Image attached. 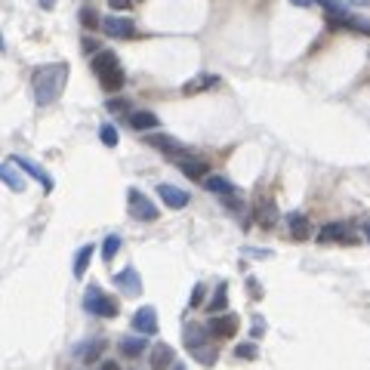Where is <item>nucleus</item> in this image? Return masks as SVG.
Wrapping results in <instances>:
<instances>
[{"label":"nucleus","mask_w":370,"mask_h":370,"mask_svg":"<svg viewBox=\"0 0 370 370\" xmlns=\"http://www.w3.org/2000/svg\"><path fill=\"white\" fill-rule=\"evenodd\" d=\"M170 364H176V361H173V349H170L167 342H157V346L151 349V370H167Z\"/></svg>","instance_id":"obj_19"},{"label":"nucleus","mask_w":370,"mask_h":370,"mask_svg":"<svg viewBox=\"0 0 370 370\" xmlns=\"http://www.w3.org/2000/svg\"><path fill=\"white\" fill-rule=\"evenodd\" d=\"M173 370H185V367L182 364H173Z\"/></svg>","instance_id":"obj_40"},{"label":"nucleus","mask_w":370,"mask_h":370,"mask_svg":"<svg viewBox=\"0 0 370 370\" xmlns=\"http://www.w3.org/2000/svg\"><path fill=\"white\" fill-rule=\"evenodd\" d=\"M195 358L201 361V364H207V367L216 364V352H213V349H201V352H195Z\"/></svg>","instance_id":"obj_31"},{"label":"nucleus","mask_w":370,"mask_h":370,"mask_svg":"<svg viewBox=\"0 0 370 370\" xmlns=\"http://www.w3.org/2000/svg\"><path fill=\"white\" fill-rule=\"evenodd\" d=\"M145 145H151V148L164 151V155H170V157L188 155V151H185V145L179 142V139H173V136H164V133H148V136H145Z\"/></svg>","instance_id":"obj_7"},{"label":"nucleus","mask_w":370,"mask_h":370,"mask_svg":"<svg viewBox=\"0 0 370 370\" xmlns=\"http://www.w3.org/2000/svg\"><path fill=\"white\" fill-rule=\"evenodd\" d=\"M204 188L216 197H226L231 207H237V188L226 179V176H207V179H204Z\"/></svg>","instance_id":"obj_9"},{"label":"nucleus","mask_w":370,"mask_h":370,"mask_svg":"<svg viewBox=\"0 0 370 370\" xmlns=\"http://www.w3.org/2000/svg\"><path fill=\"white\" fill-rule=\"evenodd\" d=\"M117 250H121V235H108L102 241V260L105 262H111L117 256Z\"/></svg>","instance_id":"obj_26"},{"label":"nucleus","mask_w":370,"mask_h":370,"mask_svg":"<svg viewBox=\"0 0 370 370\" xmlns=\"http://www.w3.org/2000/svg\"><path fill=\"white\" fill-rule=\"evenodd\" d=\"M90 256H92V244H84L75 256V278H84L87 275V266H90Z\"/></svg>","instance_id":"obj_25"},{"label":"nucleus","mask_w":370,"mask_h":370,"mask_svg":"<svg viewBox=\"0 0 370 370\" xmlns=\"http://www.w3.org/2000/svg\"><path fill=\"white\" fill-rule=\"evenodd\" d=\"M99 19H102V16H99L96 10H90V6H84V10H81V22L87 25V28H99Z\"/></svg>","instance_id":"obj_30"},{"label":"nucleus","mask_w":370,"mask_h":370,"mask_svg":"<svg viewBox=\"0 0 370 370\" xmlns=\"http://www.w3.org/2000/svg\"><path fill=\"white\" fill-rule=\"evenodd\" d=\"M157 197H161L164 204H167L170 210H182V207H188V191H182L179 185H170V182H161L157 185Z\"/></svg>","instance_id":"obj_8"},{"label":"nucleus","mask_w":370,"mask_h":370,"mask_svg":"<svg viewBox=\"0 0 370 370\" xmlns=\"http://www.w3.org/2000/svg\"><path fill=\"white\" fill-rule=\"evenodd\" d=\"M99 370H121V367H117V361H102V367Z\"/></svg>","instance_id":"obj_36"},{"label":"nucleus","mask_w":370,"mask_h":370,"mask_svg":"<svg viewBox=\"0 0 370 370\" xmlns=\"http://www.w3.org/2000/svg\"><path fill=\"white\" fill-rule=\"evenodd\" d=\"M204 296H207V287H204V284H195V290H191V309L201 306Z\"/></svg>","instance_id":"obj_32"},{"label":"nucleus","mask_w":370,"mask_h":370,"mask_svg":"<svg viewBox=\"0 0 370 370\" xmlns=\"http://www.w3.org/2000/svg\"><path fill=\"white\" fill-rule=\"evenodd\" d=\"M0 52H6V43H3V37H0Z\"/></svg>","instance_id":"obj_38"},{"label":"nucleus","mask_w":370,"mask_h":370,"mask_svg":"<svg viewBox=\"0 0 370 370\" xmlns=\"http://www.w3.org/2000/svg\"><path fill=\"white\" fill-rule=\"evenodd\" d=\"M127 210L139 222H155L157 216H161L155 207V201H148V195H142L139 188H127Z\"/></svg>","instance_id":"obj_4"},{"label":"nucleus","mask_w":370,"mask_h":370,"mask_svg":"<svg viewBox=\"0 0 370 370\" xmlns=\"http://www.w3.org/2000/svg\"><path fill=\"white\" fill-rule=\"evenodd\" d=\"M127 124L133 130H142V133L145 130H157V115L155 111H133V115L127 117Z\"/></svg>","instance_id":"obj_21"},{"label":"nucleus","mask_w":370,"mask_h":370,"mask_svg":"<svg viewBox=\"0 0 370 370\" xmlns=\"http://www.w3.org/2000/svg\"><path fill=\"white\" fill-rule=\"evenodd\" d=\"M0 182L10 185L16 195H19V191H25V179H22V176H19L12 167H6V164H0Z\"/></svg>","instance_id":"obj_24"},{"label":"nucleus","mask_w":370,"mask_h":370,"mask_svg":"<svg viewBox=\"0 0 370 370\" xmlns=\"http://www.w3.org/2000/svg\"><path fill=\"white\" fill-rule=\"evenodd\" d=\"M207 333L216 336V340H231V336L237 333V315H216V318L210 321Z\"/></svg>","instance_id":"obj_11"},{"label":"nucleus","mask_w":370,"mask_h":370,"mask_svg":"<svg viewBox=\"0 0 370 370\" xmlns=\"http://www.w3.org/2000/svg\"><path fill=\"white\" fill-rule=\"evenodd\" d=\"M12 164H19V167H22L25 173L31 176V179H37V182H41V185H43V191H52V179H50V173H46V170H43L37 161H31V157L16 155V157H12Z\"/></svg>","instance_id":"obj_14"},{"label":"nucleus","mask_w":370,"mask_h":370,"mask_svg":"<svg viewBox=\"0 0 370 370\" xmlns=\"http://www.w3.org/2000/svg\"><path fill=\"white\" fill-rule=\"evenodd\" d=\"M117 349H121V355H127V358H139V355L148 349V340H142V336H124V340L117 342Z\"/></svg>","instance_id":"obj_20"},{"label":"nucleus","mask_w":370,"mask_h":370,"mask_svg":"<svg viewBox=\"0 0 370 370\" xmlns=\"http://www.w3.org/2000/svg\"><path fill=\"white\" fill-rule=\"evenodd\" d=\"M207 327H201V324H185L182 330V340H185V349H188L191 355L201 352V349H207Z\"/></svg>","instance_id":"obj_13"},{"label":"nucleus","mask_w":370,"mask_h":370,"mask_svg":"<svg viewBox=\"0 0 370 370\" xmlns=\"http://www.w3.org/2000/svg\"><path fill=\"white\" fill-rule=\"evenodd\" d=\"M290 3H296V6H312V0H290Z\"/></svg>","instance_id":"obj_37"},{"label":"nucleus","mask_w":370,"mask_h":370,"mask_svg":"<svg viewBox=\"0 0 370 370\" xmlns=\"http://www.w3.org/2000/svg\"><path fill=\"white\" fill-rule=\"evenodd\" d=\"M108 108H111V111H127L130 105L124 102V99H111V102H108Z\"/></svg>","instance_id":"obj_34"},{"label":"nucleus","mask_w":370,"mask_h":370,"mask_svg":"<svg viewBox=\"0 0 370 370\" xmlns=\"http://www.w3.org/2000/svg\"><path fill=\"white\" fill-rule=\"evenodd\" d=\"M99 139H102L105 148H115L117 145V130L111 127V124H102V127H99Z\"/></svg>","instance_id":"obj_28"},{"label":"nucleus","mask_w":370,"mask_h":370,"mask_svg":"<svg viewBox=\"0 0 370 370\" xmlns=\"http://www.w3.org/2000/svg\"><path fill=\"white\" fill-rule=\"evenodd\" d=\"M253 216H256V222H260L262 228H272L275 222H278V210H275V204H272V201H266V197H260V201H256Z\"/></svg>","instance_id":"obj_18"},{"label":"nucleus","mask_w":370,"mask_h":370,"mask_svg":"<svg viewBox=\"0 0 370 370\" xmlns=\"http://www.w3.org/2000/svg\"><path fill=\"white\" fill-rule=\"evenodd\" d=\"M102 352H105V340H102V336H92V340L81 342V346L75 349V355L84 361V364H96V361L102 358Z\"/></svg>","instance_id":"obj_16"},{"label":"nucleus","mask_w":370,"mask_h":370,"mask_svg":"<svg viewBox=\"0 0 370 370\" xmlns=\"http://www.w3.org/2000/svg\"><path fill=\"white\" fill-rule=\"evenodd\" d=\"M115 287L124 290L127 296H139V293H142V278H139V272L133 266H127L124 272L115 275Z\"/></svg>","instance_id":"obj_12"},{"label":"nucleus","mask_w":370,"mask_h":370,"mask_svg":"<svg viewBox=\"0 0 370 370\" xmlns=\"http://www.w3.org/2000/svg\"><path fill=\"white\" fill-rule=\"evenodd\" d=\"M287 226H290V235H293L296 241H306V237H309V220L302 213H290L287 216Z\"/></svg>","instance_id":"obj_23"},{"label":"nucleus","mask_w":370,"mask_h":370,"mask_svg":"<svg viewBox=\"0 0 370 370\" xmlns=\"http://www.w3.org/2000/svg\"><path fill=\"white\" fill-rule=\"evenodd\" d=\"M108 6H111L115 12H127L130 6H133V0H108Z\"/></svg>","instance_id":"obj_33"},{"label":"nucleus","mask_w":370,"mask_h":370,"mask_svg":"<svg viewBox=\"0 0 370 370\" xmlns=\"http://www.w3.org/2000/svg\"><path fill=\"white\" fill-rule=\"evenodd\" d=\"M173 161H176V167L188 176V179H207V161H201V157L179 155V157H173Z\"/></svg>","instance_id":"obj_15"},{"label":"nucleus","mask_w":370,"mask_h":370,"mask_svg":"<svg viewBox=\"0 0 370 370\" xmlns=\"http://www.w3.org/2000/svg\"><path fill=\"white\" fill-rule=\"evenodd\" d=\"M235 355H237V358H247V361H253L256 355H260V349H256L253 342H241V346L235 349Z\"/></svg>","instance_id":"obj_29"},{"label":"nucleus","mask_w":370,"mask_h":370,"mask_svg":"<svg viewBox=\"0 0 370 370\" xmlns=\"http://www.w3.org/2000/svg\"><path fill=\"white\" fill-rule=\"evenodd\" d=\"M318 241L321 244H346V241H352V235H349L346 222H327V226H321V231H318Z\"/></svg>","instance_id":"obj_17"},{"label":"nucleus","mask_w":370,"mask_h":370,"mask_svg":"<svg viewBox=\"0 0 370 370\" xmlns=\"http://www.w3.org/2000/svg\"><path fill=\"white\" fill-rule=\"evenodd\" d=\"M133 330L139 336L157 333V309L155 306H142V309H139V312L133 315Z\"/></svg>","instance_id":"obj_10"},{"label":"nucleus","mask_w":370,"mask_h":370,"mask_svg":"<svg viewBox=\"0 0 370 370\" xmlns=\"http://www.w3.org/2000/svg\"><path fill=\"white\" fill-rule=\"evenodd\" d=\"M92 71H96V77L102 81V87L108 92H117L124 87V68L111 50H102L92 56Z\"/></svg>","instance_id":"obj_2"},{"label":"nucleus","mask_w":370,"mask_h":370,"mask_svg":"<svg viewBox=\"0 0 370 370\" xmlns=\"http://www.w3.org/2000/svg\"><path fill=\"white\" fill-rule=\"evenodd\" d=\"M84 309H87L90 315H96V318H115L117 315V302L111 300V296H105L99 287L87 290V296H84Z\"/></svg>","instance_id":"obj_5"},{"label":"nucleus","mask_w":370,"mask_h":370,"mask_svg":"<svg viewBox=\"0 0 370 370\" xmlns=\"http://www.w3.org/2000/svg\"><path fill=\"white\" fill-rule=\"evenodd\" d=\"M99 28L108 37H133L136 25H133V19H127V16H102L99 19Z\"/></svg>","instance_id":"obj_6"},{"label":"nucleus","mask_w":370,"mask_h":370,"mask_svg":"<svg viewBox=\"0 0 370 370\" xmlns=\"http://www.w3.org/2000/svg\"><path fill=\"white\" fill-rule=\"evenodd\" d=\"M65 84H68V62H52V65H41V68L31 75V96L41 105H52L62 96Z\"/></svg>","instance_id":"obj_1"},{"label":"nucleus","mask_w":370,"mask_h":370,"mask_svg":"<svg viewBox=\"0 0 370 370\" xmlns=\"http://www.w3.org/2000/svg\"><path fill=\"white\" fill-rule=\"evenodd\" d=\"M220 84V77H213V75H197V77H191L188 84L182 87L185 96H197L201 90H207V87H216Z\"/></svg>","instance_id":"obj_22"},{"label":"nucleus","mask_w":370,"mask_h":370,"mask_svg":"<svg viewBox=\"0 0 370 370\" xmlns=\"http://www.w3.org/2000/svg\"><path fill=\"white\" fill-rule=\"evenodd\" d=\"M364 235H367V241H370V226H367V228H364Z\"/></svg>","instance_id":"obj_39"},{"label":"nucleus","mask_w":370,"mask_h":370,"mask_svg":"<svg viewBox=\"0 0 370 370\" xmlns=\"http://www.w3.org/2000/svg\"><path fill=\"white\" fill-rule=\"evenodd\" d=\"M84 50H87V52H92V50H96V41H92V37H84Z\"/></svg>","instance_id":"obj_35"},{"label":"nucleus","mask_w":370,"mask_h":370,"mask_svg":"<svg viewBox=\"0 0 370 370\" xmlns=\"http://www.w3.org/2000/svg\"><path fill=\"white\" fill-rule=\"evenodd\" d=\"M228 306V287H226V284H220V287H216V296H213V302H210V306H207V312H222V309H226Z\"/></svg>","instance_id":"obj_27"},{"label":"nucleus","mask_w":370,"mask_h":370,"mask_svg":"<svg viewBox=\"0 0 370 370\" xmlns=\"http://www.w3.org/2000/svg\"><path fill=\"white\" fill-rule=\"evenodd\" d=\"M318 3L327 10V22L330 25H342V28L358 31V35H370V19L346 10V3H340V0H318Z\"/></svg>","instance_id":"obj_3"}]
</instances>
